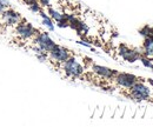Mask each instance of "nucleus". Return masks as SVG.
<instances>
[{"label":"nucleus","mask_w":153,"mask_h":127,"mask_svg":"<svg viewBox=\"0 0 153 127\" xmlns=\"http://www.w3.org/2000/svg\"><path fill=\"white\" fill-rule=\"evenodd\" d=\"M80 58H81V60L78 59L76 54H73L66 61H64L60 65L56 66L53 68V71L59 73L65 79L85 81L86 67H85V64H84V60H82V55H80Z\"/></svg>","instance_id":"obj_1"},{"label":"nucleus","mask_w":153,"mask_h":127,"mask_svg":"<svg viewBox=\"0 0 153 127\" xmlns=\"http://www.w3.org/2000/svg\"><path fill=\"white\" fill-rule=\"evenodd\" d=\"M134 101H149L153 104V80L143 78L126 91L119 93Z\"/></svg>","instance_id":"obj_2"},{"label":"nucleus","mask_w":153,"mask_h":127,"mask_svg":"<svg viewBox=\"0 0 153 127\" xmlns=\"http://www.w3.org/2000/svg\"><path fill=\"white\" fill-rule=\"evenodd\" d=\"M73 54H74L73 51H71V50H68V48H66V47H64L61 45L56 44V46L47 53L45 62L53 70L56 66L60 65L64 61H66L70 56H72Z\"/></svg>","instance_id":"obj_3"},{"label":"nucleus","mask_w":153,"mask_h":127,"mask_svg":"<svg viewBox=\"0 0 153 127\" xmlns=\"http://www.w3.org/2000/svg\"><path fill=\"white\" fill-rule=\"evenodd\" d=\"M31 45H36V46H37L38 48H40L44 53L47 54V53L56 46V42L50 38L47 32L39 30L37 36H34V39H33V42H32Z\"/></svg>","instance_id":"obj_4"},{"label":"nucleus","mask_w":153,"mask_h":127,"mask_svg":"<svg viewBox=\"0 0 153 127\" xmlns=\"http://www.w3.org/2000/svg\"><path fill=\"white\" fill-rule=\"evenodd\" d=\"M114 53H117V55H119L123 60H126L128 62H135L141 56V52H139L138 50H135L133 47L124 45V44H121L117 47Z\"/></svg>","instance_id":"obj_5"},{"label":"nucleus","mask_w":153,"mask_h":127,"mask_svg":"<svg viewBox=\"0 0 153 127\" xmlns=\"http://www.w3.org/2000/svg\"><path fill=\"white\" fill-rule=\"evenodd\" d=\"M57 0H38L39 5L42 7V8H47V7H51L56 4Z\"/></svg>","instance_id":"obj_6"},{"label":"nucleus","mask_w":153,"mask_h":127,"mask_svg":"<svg viewBox=\"0 0 153 127\" xmlns=\"http://www.w3.org/2000/svg\"><path fill=\"white\" fill-rule=\"evenodd\" d=\"M22 2H25L27 6H30V5H33V4H36V2H38V0H21Z\"/></svg>","instance_id":"obj_7"}]
</instances>
